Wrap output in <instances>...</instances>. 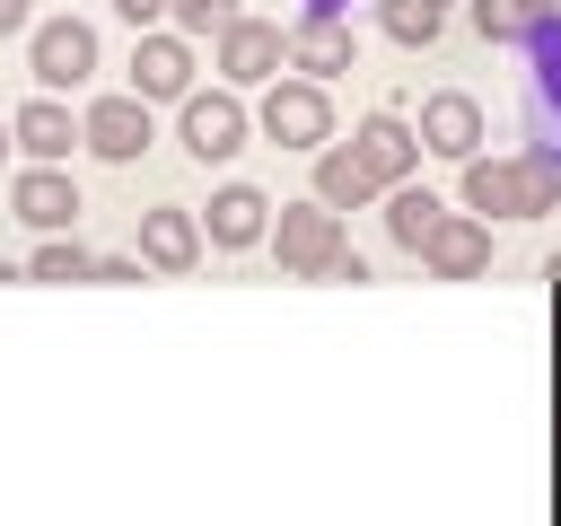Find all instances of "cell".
Instances as JSON below:
<instances>
[{
  "instance_id": "cell-15",
  "label": "cell",
  "mask_w": 561,
  "mask_h": 526,
  "mask_svg": "<svg viewBox=\"0 0 561 526\" xmlns=\"http://www.w3.org/2000/svg\"><path fill=\"white\" fill-rule=\"evenodd\" d=\"M202 237H210L219 254L263 245V237H272V202H263V184H219V193H210V210H202Z\"/></svg>"
},
{
  "instance_id": "cell-29",
  "label": "cell",
  "mask_w": 561,
  "mask_h": 526,
  "mask_svg": "<svg viewBox=\"0 0 561 526\" xmlns=\"http://www.w3.org/2000/svg\"><path fill=\"white\" fill-rule=\"evenodd\" d=\"M552 281H561V254H552Z\"/></svg>"
},
{
  "instance_id": "cell-30",
  "label": "cell",
  "mask_w": 561,
  "mask_h": 526,
  "mask_svg": "<svg viewBox=\"0 0 561 526\" xmlns=\"http://www.w3.org/2000/svg\"><path fill=\"white\" fill-rule=\"evenodd\" d=\"M438 9H447V0H438Z\"/></svg>"
},
{
  "instance_id": "cell-1",
  "label": "cell",
  "mask_w": 561,
  "mask_h": 526,
  "mask_svg": "<svg viewBox=\"0 0 561 526\" xmlns=\"http://www.w3.org/2000/svg\"><path fill=\"white\" fill-rule=\"evenodd\" d=\"M465 210H491V219L561 210V140H526L508 158H465Z\"/></svg>"
},
{
  "instance_id": "cell-2",
  "label": "cell",
  "mask_w": 561,
  "mask_h": 526,
  "mask_svg": "<svg viewBox=\"0 0 561 526\" xmlns=\"http://www.w3.org/2000/svg\"><path fill=\"white\" fill-rule=\"evenodd\" d=\"M272 254H280L289 281H368L359 254H351V237H342V210H324L316 193L272 210Z\"/></svg>"
},
{
  "instance_id": "cell-19",
  "label": "cell",
  "mask_w": 561,
  "mask_h": 526,
  "mask_svg": "<svg viewBox=\"0 0 561 526\" xmlns=\"http://www.w3.org/2000/svg\"><path fill=\"white\" fill-rule=\"evenodd\" d=\"M526 88H535V105L561 123V18H543V26L526 35Z\"/></svg>"
},
{
  "instance_id": "cell-12",
  "label": "cell",
  "mask_w": 561,
  "mask_h": 526,
  "mask_svg": "<svg viewBox=\"0 0 561 526\" xmlns=\"http://www.w3.org/2000/svg\"><path fill=\"white\" fill-rule=\"evenodd\" d=\"M9 210H18L35 237H70V219H79V184H70L61 167H18V175H9Z\"/></svg>"
},
{
  "instance_id": "cell-14",
  "label": "cell",
  "mask_w": 561,
  "mask_h": 526,
  "mask_svg": "<svg viewBox=\"0 0 561 526\" xmlns=\"http://www.w3.org/2000/svg\"><path fill=\"white\" fill-rule=\"evenodd\" d=\"M9 132H18V158H26V167H61V158H70V140H88V132H79V114H70L61 96H44V88L9 114Z\"/></svg>"
},
{
  "instance_id": "cell-13",
  "label": "cell",
  "mask_w": 561,
  "mask_h": 526,
  "mask_svg": "<svg viewBox=\"0 0 561 526\" xmlns=\"http://www.w3.org/2000/svg\"><path fill=\"white\" fill-rule=\"evenodd\" d=\"M421 263H430L438 281H473V272H491V219H473V210H438V228L421 237Z\"/></svg>"
},
{
  "instance_id": "cell-28",
  "label": "cell",
  "mask_w": 561,
  "mask_h": 526,
  "mask_svg": "<svg viewBox=\"0 0 561 526\" xmlns=\"http://www.w3.org/2000/svg\"><path fill=\"white\" fill-rule=\"evenodd\" d=\"M307 9H333V18H342V9H351V0H307Z\"/></svg>"
},
{
  "instance_id": "cell-23",
  "label": "cell",
  "mask_w": 561,
  "mask_h": 526,
  "mask_svg": "<svg viewBox=\"0 0 561 526\" xmlns=\"http://www.w3.org/2000/svg\"><path fill=\"white\" fill-rule=\"evenodd\" d=\"M237 18H245L237 0H175V9H167V26H175V35H210V44H219Z\"/></svg>"
},
{
  "instance_id": "cell-24",
  "label": "cell",
  "mask_w": 561,
  "mask_h": 526,
  "mask_svg": "<svg viewBox=\"0 0 561 526\" xmlns=\"http://www.w3.org/2000/svg\"><path fill=\"white\" fill-rule=\"evenodd\" d=\"M140 272H149L140 254H96V281H114V289H123V281H140Z\"/></svg>"
},
{
  "instance_id": "cell-18",
  "label": "cell",
  "mask_w": 561,
  "mask_h": 526,
  "mask_svg": "<svg viewBox=\"0 0 561 526\" xmlns=\"http://www.w3.org/2000/svg\"><path fill=\"white\" fill-rule=\"evenodd\" d=\"M543 18H561V0H473V26H482V44H526Z\"/></svg>"
},
{
  "instance_id": "cell-7",
  "label": "cell",
  "mask_w": 561,
  "mask_h": 526,
  "mask_svg": "<svg viewBox=\"0 0 561 526\" xmlns=\"http://www.w3.org/2000/svg\"><path fill=\"white\" fill-rule=\"evenodd\" d=\"M131 96H149V105H184V96H193V35L149 26V35L131 44Z\"/></svg>"
},
{
  "instance_id": "cell-8",
  "label": "cell",
  "mask_w": 561,
  "mask_h": 526,
  "mask_svg": "<svg viewBox=\"0 0 561 526\" xmlns=\"http://www.w3.org/2000/svg\"><path fill=\"white\" fill-rule=\"evenodd\" d=\"M79 132H88L79 149H96L105 167H131V158L158 140V132H149V96H131V88H123V96H96V105L79 114Z\"/></svg>"
},
{
  "instance_id": "cell-27",
  "label": "cell",
  "mask_w": 561,
  "mask_h": 526,
  "mask_svg": "<svg viewBox=\"0 0 561 526\" xmlns=\"http://www.w3.org/2000/svg\"><path fill=\"white\" fill-rule=\"evenodd\" d=\"M9 149H18V132H9V123H0V158H9Z\"/></svg>"
},
{
  "instance_id": "cell-9",
  "label": "cell",
  "mask_w": 561,
  "mask_h": 526,
  "mask_svg": "<svg viewBox=\"0 0 561 526\" xmlns=\"http://www.w3.org/2000/svg\"><path fill=\"white\" fill-rule=\"evenodd\" d=\"M351 61H359V44H351V26L333 9H298L289 18V70L298 79H342Z\"/></svg>"
},
{
  "instance_id": "cell-11",
  "label": "cell",
  "mask_w": 561,
  "mask_h": 526,
  "mask_svg": "<svg viewBox=\"0 0 561 526\" xmlns=\"http://www.w3.org/2000/svg\"><path fill=\"white\" fill-rule=\"evenodd\" d=\"M351 149H359V167L377 175V193H394V184H412V167H421V123H403V114H368V123L351 132Z\"/></svg>"
},
{
  "instance_id": "cell-3",
  "label": "cell",
  "mask_w": 561,
  "mask_h": 526,
  "mask_svg": "<svg viewBox=\"0 0 561 526\" xmlns=\"http://www.w3.org/2000/svg\"><path fill=\"white\" fill-rule=\"evenodd\" d=\"M254 132L272 149H333V96L324 79H272L254 105Z\"/></svg>"
},
{
  "instance_id": "cell-6",
  "label": "cell",
  "mask_w": 561,
  "mask_h": 526,
  "mask_svg": "<svg viewBox=\"0 0 561 526\" xmlns=\"http://www.w3.org/2000/svg\"><path fill=\"white\" fill-rule=\"evenodd\" d=\"M210 61H219V88H237V96H245V88H272V79L289 70V26H272V18H237V26L219 35Z\"/></svg>"
},
{
  "instance_id": "cell-20",
  "label": "cell",
  "mask_w": 561,
  "mask_h": 526,
  "mask_svg": "<svg viewBox=\"0 0 561 526\" xmlns=\"http://www.w3.org/2000/svg\"><path fill=\"white\" fill-rule=\"evenodd\" d=\"M438 228V193H421V184H394L386 193V237L403 245V254H421V237Z\"/></svg>"
},
{
  "instance_id": "cell-16",
  "label": "cell",
  "mask_w": 561,
  "mask_h": 526,
  "mask_svg": "<svg viewBox=\"0 0 561 526\" xmlns=\"http://www.w3.org/2000/svg\"><path fill=\"white\" fill-rule=\"evenodd\" d=\"M202 245H210V237H202V219H193L184 202L140 210V263H149V272H167V281H175V272H193V263H202Z\"/></svg>"
},
{
  "instance_id": "cell-5",
  "label": "cell",
  "mask_w": 561,
  "mask_h": 526,
  "mask_svg": "<svg viewBox=\"0 0 561 526\" xmlns=\"http://www.w3.org/2000/svg\"><path fill=\"white\" fill-rule=\"evenodd\" d=\"M245 132H254V114H245L237 88H193V96L175 105V140H184L202 167H228V158L245 149Z\"/></svg>"
},
{
  "instance_id": "cell-25",
  "label": "cell",
  "mask_w": 561,
  "mask_h": 526,
  "mask_svg": "<svg viewBox=\"0 0 561 526\" xmlns=\"http://www.w3.org/2000/svg\"><path fill=\"white\" fill-rule=\"evenodd\" d=\"M114 9H123V18H131V35H149V26H158V18H167V9H175V0H114Z\"/></svg>"
},
{
  "instance_id": "cell-17",
  "label": "cell",
  "mask_w": 561,
  "mask_h": 526,
  "mask_svg": "<svg viewBox=\"0 0 561 526\" xmlns=\"http://www.w3.org/2000/svg\"><path fill=\"white\" fill-rule=\"evenodd\" d=\"M316 202H324V210H359V202H377V175L359 167V149H351V140L316 149Z\"/></svg>"
},
{
  "instance_id": "cell-4",
  "label": "cell",
  "mask_w": 561,
  "mask_h": 526,
  "mask_svg": "<svg viewBox=\"0 0 561 526\" xmlns=\"http://www.w3.org/2000/svg\"><path fill=\"white\" fill-rule=\"evenodd\" d=\"M26 70H35L44 96L88 88V79H96V26H88V18H35V26H26Z\"/></svg>"
},
{
  "instance_id": "cell-10",
  "label": "cell",
  "mask_w": 561,
  "mask_h": 526,
  "mask_svg": "<svg viewBox=\"0 0 561 526\" xmlns=\"http://www.w3.org/2000/svg\"><path fill=\"white\" fill-rule=\"evenodd\" d=\"M421 149H430V158H447V167L482 158V105H473L465 88H438V96H421Z\"/></svg>"
},
{
  "instance_id": "cell-22",
  "label": "cell",
  "mask_w": 561,
  "mask_h": 526,
  "mask_svg": "<svg viewBox=\"0 0 561 526\" xmlns=\"http://www.w3.org/2000/svg\"><path fill=\"white\" fill-rule=\"evenodd\" d=\"M26 281H96V254H88L79 237H44V245L26 254Z\"/></svg>"
},
{
  "instance_id": "cell-26",
  "label": "cell",
  "mask_w": 561,
  "mask_h": 526,
  "mask_svg": "<svg viewBox=\"0 0 561 526\" xmlns=\"http://www.w3.org/2000/svg\"><path fill=\"white\" fill-rule=\"evenodd\" d=\"M26 26H35V9L26 0H0V35H26Z\"/></svg>"
},
{
  "instance_id": "cell-21",
  "label": "cell",
  "mask_w": 561,
  "mask_h": 526,
  "mask_svg": "<svg viewBox=\"0 0 561 526\" xmlns=\"http://www.w3.org/2000/svg\"><path fill=\"white\" fill-rule=\"evenodd\" d=\"M377 26H386L394 44H412V53H421V44H438L447 9H438V0H377Z\"/></svg>"
}]
</instances>
